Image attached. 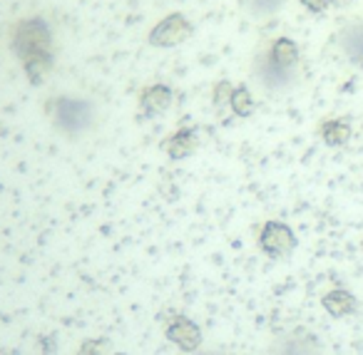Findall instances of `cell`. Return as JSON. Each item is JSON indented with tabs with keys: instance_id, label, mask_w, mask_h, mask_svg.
I'll return each mask as SVG.
<instances>
[{
	"instance_id": "6da1fadb",
	"label": "cell",
	"mask_w": 363,
	"mask_h": 355,
	"mask_svg": "<svg viewBox=\"0 0 363 355\" xmlns=\"http://www.w3.org/2000/svg\"><path fill=\"white\" fill-rule=\"evenodd\" d=\"M8 45L11 52L23 62L28 80L33 85L43 82L52 70L55 52H52V30L43 18H21L8 28Z\"/></svg>"
},
{
	"instance_id": "7a4b0ae2",
	"label": "cell",
	"mask_w": 363,
	"mask_h": 355,
	"mask_svg": "<svg viewBox=\"0 0 363 355\" xmlns=\"http://www.w3.org/2000/svg\"><path fill=\"white\" fill-rule=\"evenodd\" d=\"M301 52L291 38H277L272 45L264 50L262 62H259V75L269 85H286L289 77L296 72Z\"/></svg>"
},
{
	"instance_id": "3957f363",
	"label": "cell",
	"mask_w": 363,
	"mask_h": 355,
	"mask_svg": "<svg viewBox=\"0 0 363 355\" xmlns=\"http://www.w3.org/2000/svg\"><path fill=\"white\" fill-rule=\"evenodd\" d=\"M48 115L52 117L57 130L70 132V135H77V132L87 130L92 122V110L87 102L77 100V97H55V100L48 105Z\"/></svg>"
},
{
	"instance_id": "277c9868",
	"label": "cell",
	"mask_w": 363,
	"mask_h": 355,
	"mask_svg": "<svg viewBox=\"0 0 363 355\" xmlns=\"http://www.w3.org/2000/svg\"><path fill=\"white\" fill-rule=\"evenodd\" d=\"M192 30L194 26L189 23V18L184 13H169V16H164L162 21L155 23V28L147 35V43L152 47H160V50H172V47L189 40Z\"/></svg>"
},
{
	"instance_id": "5b68a950",
	"label": "cell",
	"mask_w": 363,
	"mask_h": 355,
	"mask_svg": "<svg viewBox=\"0 0 363 355\" xmlns=\"http://www.w3.org/2000/svg\"><path fill=\"white\" fill-rule=\"evenodd\" d=\"M259 249L269 259H286L296 249V236L284 221H267L259 231Z\"/></svg>"
},
{
	"instance_id": "8992f818",
	"label": "cell",
	"mask_w": 363,
	"mask_h": 355,
	"mask_svg": "<svg viewBox=\"0 0 363 355\" xmlns=\"http://www.w3.org/2000/svg\"><path fill=\"white\" fill-rule=\"evenodd\" d=\"M164 335L172 345L184 353H194L202 345V328L187 315H172V320L164 325Z\"/></svg>"
},
{
	"instance_id": "52a82bcc",
	"label": "cell",
	"mask_w": 363,
	"mask_h": 355,
	"mask_svg": "<svg viewBox=\"0 0 363 355\" xmlns=\"http://www.w3.org/2000/svg\"><path fill=\"white\" fill-rule=\"evenodd\" d=\"M199 147V132L197 127H179L174 130L164 142H162V152L169 159H187L197 152Z\"/></svg>"
},
{
	"instance_id": "ba28073f",
	"label": "cell",
	"mask_w": 363,
	"mask_h": 355,
	"mask_svg": "<svg viewBox=\"0 0 363 355\" xmlns=\"http://www.w3.org/2000/svg\"><path fill=\"white\" fill-rule=\"evenodd\" d=\"M172 100H174V92H172L169 85H162V82L147 85L140 92V112L145 117L164 115L172 107Z\"/></svg>"
},
{
	"instance_id": "9c48e42d",
	"label": "cell",
	"mask_w": 363,
	"mask_h": 355,
	"mask_svg": "<svg viewBox=\"0 0 363 355\" xmlns=\"http://www.w3.org/2000/svg\"><path fill=\"white\" fill-rule=\"evenodd\" d=\"M338 47L346 55L348 62L363 67V18L351 21L338 30Z\"/></svg>"
},
{
	"instance_id": "30bf717a",
	"label": "cell",
	"mask_w": 363,
	"mask_h": 355,
	"mask_svg": "<svg viewBox=\"0 0 363 355\" xmlns=\"http://www.w3.org/2000/svg\"><path fill=\"white\" fill-rule=\"evenodd\" d=\"M321 305L326 308L328 315H333V318H346V315L356 313L358 300H356V295H353L351 291L333 288V291H328V293L321 298Z\"/></svg>"
},
{
	"instance_id": "8fae6325",
	"label": "cell",
	"mask_w": 363,
	"mask_h": 355,
	"mask_svg": "<svg viewBox=\"0 0 363 355\" xmlns=\"http://www.w3.org/2000/svg\"><path fill=\"white\" fill-rule=\"evenodd\" d=\"M318 137L323 140V145L328 147H343L351 140V125L341 117H331V120H323L318 127Z\"/></svg>"
},
{
	"instance_id": "7c38bea8",
	"label": "cell",
	"mask_w": 363,
	"mask_h": 355,
	"mask_svg": "<svg viewBox=\"0 0 363 355\" xmlns=\"http://www.w3.org/2000/svg\"><path fill=\"white\" fill-rule=\"evenodd\" d=\"M284 6H286V0H239V8L252 18H272Z\"/></svg>"
},
{
	"instance_id": "4fadbf2b",
	"label": "cell",
	"mask_w": 363,
	"mask_h": 355,
	"mask_svg": "<svg viewBox=\"0 0 363 355\" xmlns=\"http://www.w3.org/2000/svg\"><path fill=\"white\" fill-rule=\"evenodd\" d=\"M229 110L234 112L237 117H252L257 105H254L252 90L247 85H237L232 90V97H229Z\"/></svg>"
},
{
	"instance_id": "5bb4252c",
	"label": "cell",
	"mask_w": 363,
	"mask_h": 355,
	"mask_svg": "<svg viewBox=\"0 0 363 355\" xmlns=\"http://www.w3.org/2000/svg\"><path fill=\"white\" fill-rule=\"evenodd\" d=\"M77 355H112L110 338H87V340H82Z\"/></svg>"
},
{
	"instance_id": "9a60e30c",
	"label": "cell",
	"mask_w": 363,
	"mask_h": 355,
	"mask_svg": "<svg viewBox=\"0 0 363 355\" xmlns=\"http://www.w3.org/2000/svg\"><path fill=\"white\" fill-rule=\"evenodd\" d=\"M232 90L234 85H229L227 80L219 82V85H214V105L222 110V107H229V97H232Z\"/></svg>"
},
{
	"instance_id": "2e32d148",
	"label": "cell",
	"mask_w": 363,
	"mask_h": 355,
	"mask_svg": "<svg viewBox=\"0 0 363 355\" xmlns=\"http://www.w3.org/2000/svg\"><path fill=\"white\" fill-rule=\"evenodd\" d=\"M301 6L306 8L308 13L318 16V13H326L328 6H331V0H301Z\"/></svg>"
},
{
	"instance_id": "e0dca14e",
	"label": "cell",
	"mask_w": 363,
	"mask_h": 355,
	"mask_svg": "<svg viewBox=\"0 0 363 355\" xmlns=\"http://www.w3.org/2000/svg\"><path fill=\"white\" fill-rule=\"evenodd\" d=\"M40 350H43V355H55V350H57V340L52 338V335H43L40 340Z\"/></svg>"
},
{
	"instance_id": "ac0fdd59",
	"label": "cell",
	"mask_w": 363,
	"mask_h": 355,
	"mask_svg": "<svg viewBox=\"0 0 363 355\" xmlns=\"http://www.w3.org/2000/svg\"><path fill=\"white\" fill-rule=\"evenodd\" d=\"M0 355H13V353L8 348H0Z\"/></svg>"
}]
</instances>
